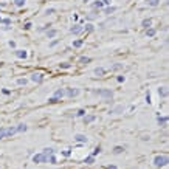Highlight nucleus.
<instances>
[{
  "mask_svg": "<svg viewBox=\"0 0 169 169\" xmlns=\"http://www.w3.org/2000/svg\"><path fill=\"white\" fill-rule=\"evenodd\" d=\"M104 5H110V0H101Z\"/></svg>",
  "mask_w": 169,
  "mask_h": 169,
  "instance_id": "obj_47",
  "label": "nucleus"
},
{
  "mask_svg": "<svg viewBox=\"0 0 169 169\" xmlns=\"http://www.w3.org/2000/svg\"><path fill=\"white\" fill-rule=\"evenodd\" d=\"M155 33H157V30L152 28V27H151V28H146V36H147V37H154Z\"/></svg>",
  "mask_w": 169,
  "mask_h": 169,
  "instance_id": "obj_17",
  "label": "nucleus"
},
{
  "mask_svg": "<svg viewBox=\"0 0 169 169\" xmlns=\"http://www.w3.org/2000/svg\"><path fill=\"white\" fill-rule=\"evenodd\" d=\"M99 152H101V146H96V147L93 149V152H92V155H93V157H96V155H98Z\"/></svg>",
  "mask_w": 169,
  "mask_h": 169,
  "instance_id": "obj_34",
  "label": "nucleus"
},
{
  "mask_svg": "<svg viewBox=\"0 0 169 169\" xmlns=\"http://www.w3.org/2000/svg\"><path fill=\"white\" fill-rule=\"evenodd\" d=\"M107 169H117V166H107Z\"/></svg>",
  "mask_w": 169,
  "mask_h": 169,
  "instance_id": "obj_48",
  "label": "nucleus"
},
{
  "mask_svg": "<svg viewBox=\"0 0 169 169\" xmlns=\"http://www.w3.org/2000/svg\"><path fill=\"white\" fill-rule=\"evenodd\" d=\"M33 161L34 163H48V157L44 154H36L33 155Z\"/></svg>",
  "mask_w": 169,
  "mask_h": 169,
  "instance_id": "obj_3",
  "label": "nucleus"
},
{
  "mask_svg": "<svg viewBox=\"0 0 169 169\" xmlns=\"http://www.w3.org/2000/svg\"><path fill=\"white\" fill-rule=\"evenodd\" d=\"M57 44H59V40H53V42H51V44H50V47H56Z\"/></svg>",
  "mask_w": 169,
  "mask_h": 169,
  "instance_id": "obj_44",
  "label": "nucleus"
},
{
  "mask_svg": "<svg viewBox=\"0 0 169 169\" xmlns=\"http://www.w3.org/2000/svg\"><path fill=\"white\" fill-rule=\"evenodd\" d=\"M158 96L160 98H168V88L166 87H158Z\"/></svg>",
  "mask_w": 169,
  "mask_h": 169,
  "instance_id": "obj_12",
  "label": "nucleus"
},
{
  "mask_svg": "<svg viewBox=\"0 0 169 169\" xmlns=\"http://www.w3.org/2000/svg\"><path fill=\"white\" fill-rule=\"evenodd\" d=\"M48 163H51V165L56 163V157H54V154H53V155H48Z\"/></svg>",
  "mask_w": 169,
  "mask_h": 169,
  "instance_id": "obj_35",
  "label": "nucleus"
},
{
  "mask_svg": "<svg viewBox=\"0 0 169 169\" xmlns=\"http://www.w3.org/2000/svg\"><path fill=\"white\" fill-rule=\"evenodd\" d=\"M124 149H126L124 146H115V147H113V154H117V155H118V154L124 152Z\"/></svg>",
  "mask_w": 169,
  "mask_h": 169,
  "instance_id": "obj_25",
  "label": "nucleus"
},
{
  "mask_svg": "<svg viewBox=\"0 0 169 169\" xmlns=\"http://www.w3.org/2000/svg\"><path fill=\"white\" fill-rule=\"evenodd\" d=\"M93 93L98 95V96H101L105 102L112 101V98H113V92H112L110 88H98V90H95Z\"/></svg>",
  "mask_w": 169,
  "mask_h": 169,
  "instance_id": "obj_1",
  "label": "nucleus"
},
{
  "mask_svg": "<svg viewBox=\"0 0 169 169\" xmlns=\"http://www.w3.org/2000/svg\"><path fill=\"white\" fill-rule=\"evenodd\" d=\"M82 30H85V31H93L95 27H93V23H85V27H82Z\"/></svg>",
  "mask_w": 169,
  "mask_h": 169,
  "instance_id": "obj_28",
  "label": "nucleus"
},
{
  "mask_svg": "<svg viewBox=\"0 0 169 169\" xmlns=\"http://www.w3.org/2000/svg\"><path fill=\"white\" fill-rule=\"evenodd\" d=\"M16 56L20 59H27L28 57V51L27 50H16Z\"/></svg>",
  "mask_w": 169,
  "mask_h": 169,
  "instance_id": "obj_10",
  "label": "nucleus"
},
{
  "mask_svg": "<svg viewBox=\"0 0 169 169\" xmlns=\"http://www.w3.org/2000/svg\"><path fill=\"white\" fill-rule=\"evenodd\" d=\"M6 138V127H0V140Z\"/></svg>",
  "mask_w": 169,
  "mask_h": 169,
  "instance_id": "obj_31",
  "label": "nucleus"
},
{
  "mask_svg": "<svg viewBox=\"0 0 169 169\" xmlns=\"http://www.w3.org/2000/svg\"><path fill=\"white\" fill-rule=\"evenodd\" d=\"M79 93H81V90H79V88H71V87L65 88V95H67L68 98H76Z\"/></svg>",
  "mask_w": 169,
  "mask_h": 169,
  "instance_id": "obj_4",
  "label": "nucleus"
},
{
  "mask_svg": "<svg viewBox=\"0 0 169 169\" xmlns=\"http://www.w3.org/2000/svg\"><path fill=\"white\" fill-rule=\"evenodd\" d=\"M27 84H28V79H25V78L17 79V85H27Z\"/></svg>",
  "mask_w": 169,
  "mask_h": 169,
  "instance_id": "obj_32",
  "label": "nucleus"
},
{
  "mask_svg": "<svg viewBox=\"0 0 169 169\" xmlns=\"http://www.w3.org/2000/svg\"><path fill=\"white\" fill-rule=\"evenodd\" d=\"M0 22H2V23H5V25H9V23H11V19H2Z\"/></svg>",
  "mask_w": 169,
  "mask_h": 169,
  "instance_id": "obj_40",
  "label": "nucleus"
},
{
  "mask_svg": "<svg viewBox=\"0 0 169 169\" xmlns=\"http://www.w3.org/2000/svg\"><path fill=\"white\" fill-rule=\"evenodd\" d=\"M61 99H57V98H54V96H51V98H48V102L50 104H54V102H59Z\"/></svg>",
  "mask_w": 169,
  "mask_h": 169,
  "instance_id": "obj_37",
  "label": "nucleus"
},
{
  "mask_svg": "<svg viewBox=\"0 0 169 169\" xmlns=\"http://www.w3.org/2000/svg\"><path fill=\"white\" fill-rule=\"evenodd\" d=\"M9 47H13V48H14V47H16V42H13V40H9Z\"/></svg>",
  "mask_w": 169,
  "mask_h": 169,
  "instance_id": "obj_46",
  "label": "nucleus"
},
{
  "mask_svg": "<svg viewBox=\"0 0 169 169\" xmlns=\"http://www.w3.org/2000/svg\"><path fill=\"white\" fill-rule=\"evenodd\" d=\"M90 61H92V59L87 57V56H81V57H79V62H81V64H88Z\"/></svg>",
  "mask_w": 169,
  "mask_h": 169,
  "instance_id": "obj_30",
  "label": "nucleus"
},
{
  "mask_svg": "<svg viewBox=\"0 0 169 169\" xmlns=\"http://www.w3.org/2000/svg\"><path fill=\"white\" fill-rule=\"evenodd\" d=\"M54 152H56V151H54L53 147H45V149L42 151V154H44V155H47V157H48V155H53Z\"/></svg>",
  "mask_w": 169,
  "mask_h": 169,
  "instance_id": "obj_23",
  "label": "nucleus"
},
{
  "mask_svg": "<svg viewBox=\"0 0 169 169\" xmlns=\"http://www.w3.org/2000/svg\"><path fill=\"white\" fill-rule=\"evenodd\" d=\"M157 121H158V124L161 126V127H166L168 126V117H157Z\"/></svg>",
  "mask_w": 169,
  "mask_h": 169,
  "instance_id": "obj_9",
  "label": "nucleus"
},
{
  "mask_svg": "<svg viewBox=\"0 0 169 169\" xmlns=\"http://www.w3.org/2000/svg\"><path fill=\"white\" fill-rule=\"evenodd\" d=\"M84 115H85V110H84V109H79V110L76 112V117H84Z\"/></svg>",
  "mask_w": 169,
  "mask_h": 169,
  "instance_id": "obj_36",
  "label": "nucleus"
},
{
  "mask_svg": "<svg viewBox=\"0 0 169 169\" xmlns=\"http://www.w3.org/2000/svg\"><path fill=\"white\" fill-rule=\"evenodd\" d=\"M57 34V30H54V28H51V30H47V37L48 39H53L54 36Z\"/></svg>",
  "mask_w": 169,
  "mask_h": 169,
  "instance_id": "obj_19",
  "label": "nucleus"
},
{
  "mask_svg": "<svg viewBox=\"0 0 169 169\" xmlns=\"http://www.w3.org/2000/svg\"><path fill=\"white\" fill-rule=\"evenodd\" d=\"M146 3H147L149 6H152V8H155V6H160V0H146Z\"/></svg>",
  "mask_w": 169,
  "mask_h": 169,
  "instance_id": "obj_21",
  "label": "nucleus"
},
{
  "mask_svg": "<svg viewBox=\"0 0 169 169\" xmlns=\"http://www.w3.org/2000/svg\"><path fill=\"white\" fill-rule=\"evenodd\" d=\"M123 112H124V105L118 104V105H115V109H112L109 113H113V115H121Z\"/></svg>",
  "mask_w": 169,
  "mask_h": 169,
  "instance_id": "obj_7",
  "label": "nucleus"
},
{
  "mask_svg": "<svg viewBox=\"0 0 169 169\" xmlns=\"http://www.w3.org/2000/svg\"><path fill=\"white\" fill-rule=\"evenodd\" d=\"M115 11H117V8H115V6H107V8L104 9V13H105L107 16H110V14H113Z\"/></svg>",
  "mask_w": 169,
  "mask_h": 169,
  "instance_id": "obj_22",
  "label": "nucleus"
},
{
  "mask_svg": "<svg viewBox=\"0 0 169 169\" xmlns=\"http://www.w3.org/2000/svg\"><path fill=\"white\" fill-rule=\"evenodd\" d=\"M117 79H118V82H124V79H126V78H124V76H118Z\"/></svg>",
  "mask_w": 169,
  "mask_h": 169,
  "instance_id": "obj_45",
  "label": "nucleus"
},
{
  "mask_svg": "<svg viewBox=\"0 0 169 169\" xmlns=\"http://www.w3.org/2000/svg\"><path fill=\"white\" fill-rule=\"evenodd\" d=\"M31 27H33V25H31V22H27V23L23 25V28H25V30H30Z\"/></svg>",
  "mask_w": 169,
  "mask_h": 169,
  "instance_id": "obj_41",
  "label": "nucleus"
},
{
  "mask_svg": "<svg viewBox=\"0 0 169 169\" xmlns=\"http://www.w3.org/2000/svg\"><path fill=\"white\" fill-rule=\"evenodd\" d=\"M82 118H84V124H90V123H93V121L96 119V117H95V115H87V113H85Z\"/></svg>",
  "mask_w": 169,
  "mask_h": 169,
  "instance_id": "obj_13",
  "label": "nucleus"
},
{
  "mask_svg": "<svg viewBox=\"0 0 169 169\" xmlns=\"http://www.w3.org/2000/svg\"><path fill=\"white\" fill-rule=\"evenodd\" d=\"M169 163L168 157L166 155H157L155 158H154V165L157 166V168H163V166H166Z\"/></svg>",
  "mask_w": 169,
  "mask_h": 169,
  "instance_id": "obj_2",
  "label": "nucleus"
},
{
  "mask_svg": "<svg viewBox=\"0 0 169 169\" xmlns=\"http://www.w3.org/2000/svg\"><path fill=\"white\" fill-rule=\"evenodd\" d=\"M54 11H56V9H54V8H48V9H47V11H45V14H53V13H54Z\"/></svg>",
  "mask_w": 169,
  "mask_h": 169,
  "instance_id": "obj_43",
  "label": "nucleus"
},
{
  "mask_svg": "<svg viewBox=\"0 0 169 169\" xmlns=\"http://www.w3.org/2000/svg\"><path fill=\"white\" fill-rule=\"evenodd\" d=\"M14 134H17V129L13 126V127H6V136H13Z\"/></svg>",
  "mask_w": 169,
  "mask_h": 169,
  "instance_id": "obj_15",
  "label": "nucleus"
},
{
  "mask_svg": "<svg viewBox=\"0 0 169 169\" xmlns=\"http://www.w3.org/2000/svg\"><path fill=\"white\" fill-rule=\"evenodd\" d=\"M31 81L36 82V84H40V82L44 81V75H42V73H33V75H31Z\"/></svg>",
  "mask_w": 169,
  "mask_h": 169,
  "instance_id": "obj_5",
  "label": "nucleus"
},
{
  "mask_svg": "<svg viewBox=\"0 0 169 169\" xmlns=\"http://www.w3.org/2000/svg\"><path fill=\"white\" fill-rule=\"evenodd\" d=\"M141 25H143L144 28H151V27H152V19H144V20L141 22Z\"/></svg>",
  "mask_w": 169,
  "mask_h": 169,
  "instance_id": "obj_18",
  "label": "nucleus"
},
{
  "mask_svg": "<svg viewBox=\"0 0 169 169\" xmlns=\"http://www.w3.org/2000/svg\"><path fill=\"white\" fill-rule=\"evenodd\" d=\"M25 3H27V0H14V5H16L17 8H22Z\"/></svg>",
  "mask_w": 169,
  "mask_h": 169,
  "instance_id": "obj_29",
  "label": "nucleus"
},
{
  "mask_svg": "<svg viewBox=\"0 0 169 169\" xmlns=\"http://www.w3.org/2000/svg\"><path fill=\"white\" fill-rule=\"evenodd\" d=\"M102 8H104V3H102L101 0H96V2L93 3V9H98V11H99Z\"/></svg>",
  "mask_w": 169,
  "mask_h": 169,
  "instance_id": "obj_16",
  "label": "nucleus"
},
{
  "mask_svg": "<svg viewBox=\"0 0 169 169\" xmlns=\"http://www.w3.org/2000/svg\"><path fill=\"white\" fill-rule=\"evenodd\" d=\"M87 19H88V20H95V19H96V17H98V13H96V9H93V11H92V13H88V14H87Z\"/></svg>",
  "mask_w": 169,
  "mask_h": 169,
  "instance_id": "obj_20",
  "label": "nucleus"
},
{
  "mask_svg": "<svg viewBox=\"0 0 169 169\" xmlns=\"http://www.w3.org/2000/svg\"><path fill=\"white\" fill-rule=\"evenodd\" d=\"M16 129H17V132H27L28 130V126L27 124H19Z\"/></svg>",
  "mask_w": 169,
  "mask_h": 169,
  "instance_id": "obj_24",
  "label": "nucleus"
},
{
  "mask_svg": "<svg viewBox=\"0 0 169 169\" xmlns=\"http://www.w3.org/2000/svg\"><path fill=\"white\" fill-rule=\"evenodd\" d=\"M54 98H57V99H62L64 96H65V88H57L56 92H54V95H53Z\"/></svg>",
  "mask_w": 169,
  "mask_h": 169,
  "instance_id": "obj_8",
  "label": "nucleus"
},
{
  "mask_svg": "<svg viewBox=\"0 0 169 169\" xmlns=\"http://www.w3.org/2000/svg\"><path fill=\"white\" fill-rule=\"evenodd\" d=\"M62 155H64V157H70V155H71V151H70V149H65V151H62Z\"/></svg>",
  "mask_w": 169,
  "mask_h": 169,
  "instance_id": "obj_38",
  "label": "nucleus"
},
{
  "mask_svg": "<svg viewBox=\"0 0 169 169\" xmlns=\"http://www.w3.org/2000/svg\"><path fill=\"white\" fill-rule=\"evenodd\" d=\"M84 2H85V3H87V2H90V0H84Z\"/></svg>",
  "mask_w": 169,
  "mask_h": 169,
  "instance_id": "obj_49",
  "label": "nucleus"
},
{
  "mask_svg": "<svg viewBox=\"0 0 169 169\" xmlns=\"http://www.w3.org/2000/svg\"><path fill=\"white\" fill-rule=\"evenodd\" d=\"M59 67H61V68H70V67H71V65H70L68 62H62V64H61Z\"/></svg>",
  "mask_w": 169,
  "mask_h": 169,
  "instance_id": "obj_39",
  "label": "nucleus"
},
{
  "mask_svg": "<svg viewBox=\"0 0 169 169\" xmlns=\"http://www.w3.org/2000/svg\"><path fill=\"white\" fill-rule=\"evenodd\" d=\"M84 30H82V27L79 25V23H75L71 28H70V33L71 34H79V33H82Z\"/></svg>",
  "mask_w": 169,
  "mask_h": 169,
  "instance_id": "obj_6",
  "label": "nucleus"
},
{
  "mask_svg": "<svg viewBox=\"0 0 169 169\" xmlns=\"http://www.w3.org/2000/svg\"><path fill=\"white\" fill-rule=\"evenodd\" d=\"M123 68V64H113L112 67H110V70H113V71H117V70H121Z\"/></svg>",
  "mask_w": 169,
  "mask_h": 169,
  "instance_id": "obj_33",
  "label": "nucleus"
},
{
  "mask_svg": "<svg viewBox=\"0 0 169 169\" xmlns=\"http://www.w3.org/2000/svg\"><path fill=\"white\" fill-rule=\"evenodd\" d=\"M146 102H147V104H151V93H149V92L146 93Z\"/></svg>",
  "mask_w": 169,
  "mask_h": 169,
  "instance_id": "obj_42",
  "label": "nucleus"
},
{
  "mask_svg": "<svg viewBox=\"0 0 169 169\" xmlns=\"http://www.w3.org/2000/svg\"><path fill=\"white\" fill-rule=\"evenodd\" d=\"M82 44H84V39H78V40L73 42V47L75 48H79V47H82Z\"/></svg>",
  "mask_w": 169,
  "mask_h": 169,
  "instance_id": "obj_26",
  "label": "nucleus"
},
{
  "mask_svg": "<svg viewBox=\"0 0 169 169\" xmlns=\"http://www.w3.org/2000/svg\"><path fill=\"white\" fill-rule=\"evenodd\" d=\"M84 163H87V165H92V163H95V157H93V155H88V157H85Z\"/></svg>",
  "mask_w": 169,
  "mask_h": 169,
  "instance_id": "obj_27",
  "label": "nucleus"
},
{
  "mask_svg": "<svg viewBox=\"0 0 169 169\" xmlns=\"http://www.w3.org/2000/svg\"><path fill=\"white\" fill-rule=\"evenodd\" d=\"M93 73H95V76H98V78H102L104 75H105V70L102 67H96L95 70H93Z\"/></svg>",
  "mask_w": 169,
  "mask_h": 169,
  "instance_id": "obj_11",
  "label": "nucleus"
},
{
  "mask_svg": "<svg viewBox=\"0 0 169 169\" xmlns=\"http://www.w3.org/2000/svg\"><path fill=\"white\" fill-rule=\"evenodd\" d=\"M75 140L78 141V143H87V136L84 134H76L75 135Z\"/></svg>",
  "mask_w": 169,
  "mask_h": 169,
  "instance_id": "obj_14",
  "label": "nucleus"
}]
</instances>
